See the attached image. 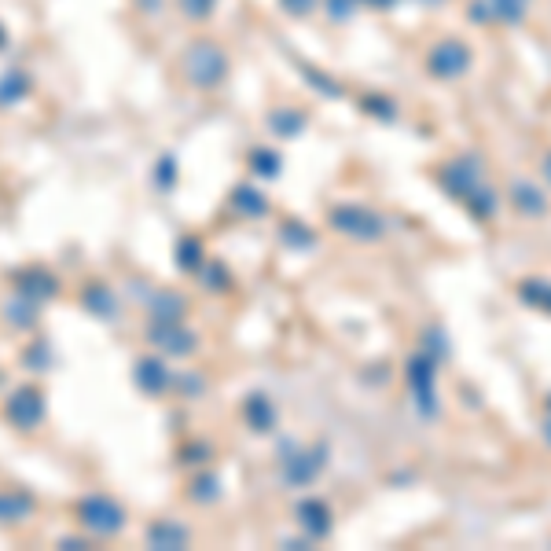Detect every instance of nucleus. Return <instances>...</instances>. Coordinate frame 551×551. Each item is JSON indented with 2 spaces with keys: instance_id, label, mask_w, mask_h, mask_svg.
<instances>
[{
  "instance_id": "nucleus-28",
  "label": "nucleus",
  "mask_w": 551,
  "mask_h": 551,
  "mask_svg": "<svg viewBox=\"0 0 551 551\" xmlns=\"http://www.w3.org/2000/svg\"><path fill=\"white\" fill-rule=\"evenodd\" d=\"M364 107H368V114H375V118H386V122H394V100H386V96H368L364 100Z\"/></svg>"
},
{
  "instance_id": "nucleus-26",
  "label": "nucleus",
  "mask_w": 551,
  "mask_h": 551,
  "mask_svg": "<svg viewBox=\"0 0 551 551\" xmlns=\"http://www.w3.org/2000/svg\"><path fill=\"white\" fill-rule=\"evenodd\" d=\"M324 4V12L331 23H349L353 12H357V0H320Z\"/></svg>"
},
{
  "instance_id": "nucleus-20",
  "label": "nucleus",
  "mask_w": 551,
  "mask_h": 551,
  "mask_svg": "<svg viewBox=\"0 0 551 551\" xmlns=\"http://www.w3.org/2000/svg\"><path fill=\"white\" fill-rule=\"evenodd\" d=\"M81 302H85V309L96 316H114V294L111 287H103V283H92V287H85V294H81Z\"/></svg>"
},
{
  "instance_id": "nucleus-6",
  "label": "nucleus",
  "mask_w": 551,
  "mask_h": 551,
  "mask_svg": "<svg viewBox=\"0 0 551 551\" xmlns=\"http://www.w3.org/2000/svg\"><path fill=\"white\" fill-rule=\"evenodd\" d=\"M438 180L445 184V192L467 203V195H474L485 184V180H482V162H478V158H471V155L452 158V162H445V166H441Z\"/></svg>"
},
{
  "instance_id": "nucleus-25",
  "label": "nucleus",
  "mask_w": 551,
  "mask_h": 551,
  "mask_svg": "<svg viewBox=\"0 0 551 551\" xmlns=\"http://www.w3.org/2000/svg\"><path fill=\"white\" fill-rule=\"evenodd\" d=\"M250 162H254V173H258V177H276V173H280V155H276V151H265V147H258V151H254V155H250Z\"/></svg>"
},
{
  "instance_id": "nucleus-29",
  "label": "nucleus",
  "mask_w": 551,
  "mask_h": 551,
  "mask_svg": "<svg viewBox=\"0 0 551 551\" xmlns=\"http://www.w3.org/2000/svg\"><path fill=\"white\" fill-rule=\"evenodd\" d=\"M283 4V12L294 15V19H305V15H313L316 12V4L320 0H280Z\"/></svg>"
},
{
  "instance_id": "nucleus-30",
  "label": "nucleus",
  "mask_w": 551,
  "mask_h": 551,
  "mask_svg": "<svg viewBox=\"0 0 551 551\" xmlns=\"http://www.w3.org/2000/svg\"><path fill=\"white\" fill-rule=\"evenodd\" d=\"M169 166H173L169 158H162V162H158V184H162V188H166L169 177H173V169H169Z\"/></svg>"
},
{
  "instance_id": "nucleus-5",
  "label": "nucleus",
  "mask_w": 551,
  "mask_h": 551,
  "mask_svg": "<svg viewBox=\"0 0 551 551\" xmlns=\"http://www.w3.org/2000/svg\"><path fill=\"white\" fill-rule=\"evenodd\" d=\"M427 70H430V78H438V81L463 78V74L471 70V48L463 45L460 37H445V41H438V45L430 48Z\"/></svg>"
},
{
  "instance_id": "nucleus-11",
  "label": "nucleus",
  "mask_w": 551,
  "mask_h": 551,
  "mask_svg": "<svg viewBox=\"0 0 551 551\" xmlns=\"http://www.w3.org/2000/svg\"><path fill=\"white\" fill-rule=\"evenodd\" d=\"M298 522L309 537H327L331 533V507L324 500H302L298 504Z\"/></svg>"
},
{
  "instance_id": "nucleus-2",
  "label": "nucleus",
  "mask_w": 551,
  "mask_h": 551,
  "mask_svg": "<svg viewBox=\"0 0 551 551\" xmlns=\"http://www.w3.org/2000/svg\"><path fill=\"white\" fill-rule=\"evenodd\" d=\"M327 221H331L335 232L357 239V243H375V239L386 236V217H379L375 210H368V206H353V203L335 206Z\"/></svg>"
},
{
  "instance_id": "nucleus-18",
  "label": "nucleus",
  "mask_w": 551,
  "mask_h": 551,
  "mask_svg": "<svg viewBox=\"0 0 551 551\" xmlns=\"http://www.w3.org/2000/svg\"><path fill=\"white\" fill-rule=\"evenodd\" d=\"M232 206H236L243 217H265L269 214V199L261 192H254V188H236L232 192Z\"/></svg>"
},
{
  "instance_id": "nucleus-35",
  "label": "nucleus",
  "mask_w": 551,
  "mask_h": 551,
  "mask_svg": "<svg viewBox=\"0 0 551 551\" xmlns=\"http://www.w3.org/2000/svg\"><path fill=\"white\" fill-rule=\"evenodd\" d=\"M0 45H4V30H0Z\"/></svg>"
},
{
  "instance_id": "nucleus-12",
  "label": "nucleus",
  "mask_w": 551,
  "mask_h": 551,
  "mask_svg": "<svg viewBox=\"0 0 551 551\" xmlns=\"http://www.w3.org/2000/svg\"><path fill=\"white\" fill-rule=\"evenodd\" d=\"M529 4H533V0H485V8H489V23L518 26L522 19H526Z\"/></svg>"
},
{
  "instance_id": "nucleus-33",
  "label": "nucleus",
  "mask_w": 551,
  "mask_h": 551,
  "mask_svg": "<svg viewBox=\"0 0 551 551\" xmlns=\"http://www.w3.org/2000/svg\"><path fill=\"white\" fill-rule=\"evenodd\" d=\"M544 177L551 180V151H548V155H544Z\"/></svg>"
},
{
  "instance_id": "nucleus-14",
  "label": "nucleus",
  "mask_w": 551,
  "mask_h": 551,
  "mask_svg": "<svg viewBox=\"0 0 551 551\" xmlns=\"http://www.w3.org/2000/svg\"><path fill=\"white\" fill-rule=\"evenodd\" d=\"M30 515H34V500L26 493H12V489L0 493V522H23Z\"/></svg>"
},
{
  "instance_id": "nucleus-23",
  "label": "nucleus",
  "mask_w": 551,
  "mask_h": 551,
  "mask_svg": "<svg viewBox=\"0 0 551 551\" xmlns=\"http://www.w3.org/2000/svg\"><path fill=\"white\" fill-rule=\"evenodd\" d=\"M151 316H155V320H180V316H184V298H177V294H158V302L151 305Z\"/></svg>"
},
{
  "instance_id": "nucleus-9",
  "label": "nucleus",
  "mask_w": 551,
  "mask_h": 551,
  "mask_svg": "<svg viewBox=\"0 0 551 551\" xmlns=\"http://www.w3.org/2000/svg\"><path fill=\"white\" fill-rule=\"evenodd\" d=\"M151 342H155L158 349H166V353H177V357L195 353V335L184 331V327H177V320H155V324H151Z\"/></svg>"
},
{
  "instance_id": "nucleus-31",
  "label": "nucleus",
  "mask_w": 551,
  "mask_h": 551,
  "mask_svg": "<svg viewBox=\"0 0 551 551\" xmlns=\"http://www.w3.org/2000/svg\"><path fill=\"white\" fill-rule=\"evenodd\" d=\"M357 4H364V8H375V12H379V8H394L397 0H357Z\"/></svg>"
},
{
  "instance_id": "nucleus-15",
  "label": "nucleus",
  "mask_w": 551,
  "mask_h": 551,
  "mask_svg": "<svg viewBox=\"0 0 551 551\" xmlns=\"http://www.w3.org/2000/svg\"><path fill=\"white\" fill-rule=\"evenodd\" d=\"M136 379H140V386H144L147 394H162V390L173 383V375H169L158 360H140V364H136Z\"/></svg>"
},
{
  "instance_id": "nucleus-4",
  "label": "nucleus",
  "mask_w": 551,
  "mask_h": 551,
  "mask_svg": "<svg viewBox=\"0 0 551 551\" xmlns=\"http://www.w3.org/2000/svg\"><path fill=\"white\" fill-rule=\"evenodd\" d=\"M78 515H81V526L89 529V533H96V537H114V533H122L125 526V507L100 493L85 496L78 504Z\"/></svg>"
},
{
  "instance_id": "nucleus-24",
  "label": "nucleus",
  "mask_w": 551,
  "mask_h": 551,
  "mask_svg": "<svg viewBox=\"0 0 551 551\" xmlns=\"http://www.w3.org/2000/svg\"><path fill=\"white\" fill-rule=\"evenodd\" d=\"M177 8L184 12V19H192V23H206V19L214 15L217 0H177Z\"/></svg>"
},
{
  "instance_id": "nucleus-8",
  "label": "nucleus",
  "mask_w": 551,
  "mask_h": 551,
  "mask_svg": "<svg viewBox=\"0 0 551 551\" xmlns=\"http://www.w3.org/2000/svg\"><path fill=\"white\" fill-rule=\"evenodd\" d=\"M324 467H327V445H313L309 452H294L291 460H283V482L309 485Z\"/></svg>"
},
{
  "instance_id": "nucleus-22",
  "label": "nucleus",
  "mask_w": 551,
  "mask_h": 551,
  "mask_svg": "<svg viewBox=\"0 0 551 551\" xmlns=\"http://www.w3.org/2000/svg\"><path fill=\"white\" fill-rule=\"evenodd\" d=\"M467 206H471L474 217H482V221H485V217L496 214V206H500V195H496L493 188H485V184H482V188H478L474 195H467Z\"/></svg>"
},
{
  "instance_id": "nucleus-27",
  "label": "nucleus",
  "mask_w": 551,
  "mask_h": 551,
  "mask_svg": "<svg viewBox=\"0 0 551 551\" xmlns=\"http://www.w3.org/2000/svg\"><path fill=\"white\" fill-rule=\"evenodd\" d=\"M283 239H287V243H294V247H313V243H316V236L302 225V221H291V225L283 228Z\"/></svg>"
},
{
  "instance_id": "nucleus-21",
  "label": "nucleus",
  "mask_w": 551,
  "mask_h": 551,
  "mask_svg": "<svg viewBox=\"0 0 551 551\" xmlns=\"http://www.w3.org/2000/svg\"><path fill=\"white\" fill-rule=\"evenodd\" d=\"M184 540H188V533L177 529L173 522H158V526L147 529V544H151V548H180Z\"/></svg>"
},
{
  "instance_id": "nucleus-7",
  "label": "nucleus",
  "mask_w": 551,
  "mask_h": 551,
  "mask_svg": "<svg viewBox=\"0 0 551 551\" xmlns=\"http://www.w3.org/2000/svg\"><path fill=\"white\" fill-rule=\"evenodd\" d=\"M4 416L12 419L19 430L41 427V419H45V397H41V390H34V386H23L19 394L8 397V405H4Z\"/></svg>"
},
{
  "instance_id": "nucleus-13",
  "label": "nucleus",
  "mask_w": 551,
  "mask_h": 551,
  "mask_svg": "<svg viewBox=\"0 0 551 551\" xmlns=\"http://www.w3.org/2000/svg\"><path fill=\"white\" fill-rule=\"evenodd\" d=\"M243 416H247V423L254 430H272L276 427V408H272V401L265 394H254V397H247V405H243Z\"/></svg>"
},
{
  "instance_id": "nucleus-16",
  "label": "nucleus",
  "mask_w": 551,
  "mask_h": 551,
  "mask_svg": "<svg viewBox=\"0 0 551 551\" xmlns=\"http://www.w3.org/2000/svg\"><path fill=\"white\" fill-rule=\"evenodd\" d=\"M518 298L551 316V283L548 280H537V276H533V280H522L518 283Z\"/></svg>"
},
{
  "instance_id": "nucleus-3",
  "label": "nucleus",
  "mask_w": 551,
  "mask_h": 551,
  "mask_svg": "<svg viewBox=\"0 0 551 551\" xmlns=\"http://www.w3.org/2000/svg\"><path fill=\"white\" fill-rule=\"evenodd\" d=\"M438 357L434 353H416L408 360V386H412V397H416L419 416L434 419L438 416Z\"/></svg>"
},
{
  "instance_id": "nucleus-17",
  "label": "nucleus",
  "mask_w": 551,
  "mask_h": 551,
  "mask_svg": "<svg viewBox=\"0 0 551 551\" xmlns=\"http://www.w3.org/2000/svg\"><path fill=\"white\" fill-rule=\"evenodd\" d=\"M269 125H272V133L276 136H298L309 125V118H305L302 111H294V107H280V111H272V118H269Z\"/></svg>"
},
{
  "instance_id": "nucleus-19",
  "label": "nucleus",
  "mask_w": 551,
  "mask_h": 551,
  "mask_svg": "<svg viewBox=\"0 0 551 551\" xmlns=\"http://www.w3.org/2000/svg\"><path fill=\"white\" fill-rule=\"evenodd\" d=\"M26 92H30V74H23V70H12V74L0 78V103L4 107H15Z\"/></svg>"
},
{
  "instance_id": "nucleus-10",
  "label": "nucleus",
  "mask_w": 551,
  "mask_h": 551,
  "mask_svg": "<svg viewBox=\"0 0 551 551\" xmlns=\"http://www.w3.org/2000/svg\"><path fill=\"white\" fill-rule=\"evenodd\" d=\"M511 203H515V210L522 217H544L548 214V195L540 192V188H533L529 180H515L511 184Z\"/></svg>"
},
{
  "instance_id": "nucleus-34",
  "label": "nucleus",
  "mask_w": 551,
  "mask_h": 551,
  "mask_svg": "<svg viewBox=\"0 0 551 551\" xmlns=\"http://www.w3.org/2000/svg\"><path fill=\"white\" fill-rule=\"evenodd\" d=\"M544 438H548V445H551V419L544 423Z\"/></svg>"
},
{
  "instance_id": "nucleus-1",
  "label": "nucleus",
  "mask_w": 551,
  "mask_h": 551,
  "mask_svg": "<svg viewBox=\"0 0 551 551\" xmlns=\"http://www.w3.org/2000/svg\"><path fill=\"white\" fill-rule=\"evenodd\" d=\"M180 74L195 89H217L228 78V56L225 48L214 41H195L188 45V52L180 56Z\"/></svg>"
},
{
  "instance_id": "nucleus-36",
  "label": "nucleus",
  "mask_w": 551,
  "mask_h": 551,
  "mask_svg": "<svg viewBox=\"0 0 551 551\" xmlns=\"http://www.w3.org/2000/svg\"><path fill=\"white\" fill-rule=\"evenodd\" d=\"M548 408H551V397H548Z\"/></svg>"
},
{
  "instance_id": "nucleus-32",
  "label": "nucleus",
  "mask_w": 551,
  "mask_h": 551,
  "mask_svg": "<svg viewBox=\"0 0 551 551\" xmlns=\"http://www.w3.org/2000/svg\"><path fill=\"white\" fill-rule=\"evenodd\" d=\"M416 4H423V8H441V4H449V0H416Z\"/></svg>"
}]
</instances>
